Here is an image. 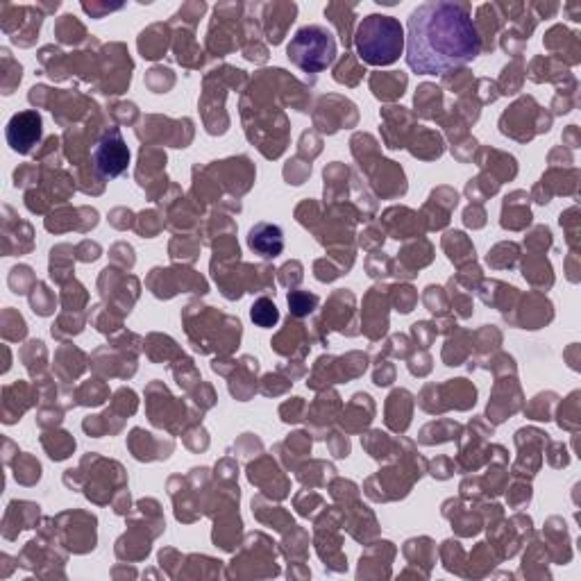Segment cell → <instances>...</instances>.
<instances>
[{
    "label": "cell",
    "mask_w": 581,
    "mask_h": 581,
    "mask_svg": "<svg viewBox=\"0 0 581 581\" xmlns=\"http://www.w3.org/2000/svg\"><path fill=\"white\" fill-rule=\"evenodd\" d=\"M41 132H44L41 130V116L35 109H28V112L14 114L12 121L7 123V143L14 153L28 155L39 143Z\"/></svg>",
    "instance_id": "obj_5"
},
{
    "label": "cell",
    "mask_w": 581,
    "mask_h": 581,
    "mask_svg": "<svg viewBox=\"0 0 581 581\" xmlns=\"http://www.w3.org/2000/svg\"><path fill=\"white\" fill-rule=\"evenodd\" d=\"M357 50L366 64L389 66L398 62L404 48V32L398 19L384 14H370L357 30Z\"/></svg>",
    "instance_id": "obj_2"
},
{
    "label": "cell",
    "mask_w": 581,
    "mask_h": 581,
    "mask_svg": "<svg viewBox=\"0 0 581 581\" xmlns=\"http://www.w3.org/2000/svg\"><path fill=\"white\" fill-rule=\"evenodd\" d=\"M289 305H291V311L296 316H307L318 305V298L309 296V293H291Z\"/></svg>",
    "instance_id": "obj_8"
},
{
    "label": "cell",
    "mask_w": 581,
    "mask_h": 581,
    "mask_svg": "<svg viewBox=\"0 0 581 581\" xmlns=\"http://www.w3.org/2000/svg\"><path fill=\"white\" fill-rule=\"evenodd\" d=\"M248 246L264 259L277 257L284 250L282 227L273 223H257L248 234Z\"/></svg>",
    "instance_id": "obj_6"
},
{
    "label": "cell",
    "mask_w": 581,
    "mask_h": 581,
    "mask_svg": "<svg viewBox=\"0 0 581 581\" xmlns=\"http://www.w3.org/2000/svg\"><path fill=\"white\" fill-rule=\"evenodd\" d=\"M94 162L105 178H119L128 171L130 150L125 146L121 130H109L94 150Z\"/></svg>",
    "instance_id": "obj_4"
},
{
    "label": "cell",
    "mask_w": 581,
    "mask_h": 581,
    "mask_svg": "<svg viewBox=\"0 0 581 581\" xmlns=\"http://www.w3.org/2000/svg\"><path fill=\"white\" fill-rule=\"evenodd\" d=\"M250 318H252V323L268 330V327H275L277 321H280V311H277L273 300L259 298L250 309Z\"/></svg>",
    "instance_id": "obj_7"
},
{
    "label": "cell",
    "mask_w": 581,
    "mask_h": 581,
    "mask_svg": "<svg viewBox=\"0 0 581 581\" xmlns=\"http://www.w3.org/2000/svg\"><path fill=\"white\" fill-rule=\"evenodd\" d=\"M482 39L468 5L434 0L418 5L407 23V64L418 75H443L475 60Z\"/></svg>",
    "instance_id": "obj_1"
},
{
    "label": "cell",
    "mask_w": 581,
    "mask_h": 581,
    "mask_svg": "<svg viewBox=\"0 0 581 581\" xmlns=\"http://www.w3.org/2000/svg\"><path fill=\"white\" fill-rule=\"evenodd\" d=\"M286 57L302 73H323L336 60V41L321 25H305L286 46Z\"/></svg>",
    "instance_id": "obj_3"
}]
</instances>
